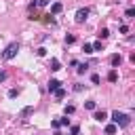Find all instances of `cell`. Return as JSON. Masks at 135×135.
<instances>
[{
	"label": "cell",
	"mask_w": 135,
	"mask_h": 135,
	"mask_svg": "<svg viewBox=\"0 0 135 135\" xmlns=\"http://www.w3.org/2000/svg\"><path fill=\"white\" fill-rule=\"evenodd\" d=\"M63 112H65V116H70V114H74V112H76V105H72V103H68V105L63 108Z\"/></svg>",
	"instance_id": "cell-14"
},
{
	"label": "cell",
	"mask_w": 135,
	"mask_h": 135,
	"mask_svg": "<svg viewBox=\"0 0 135 135\" xmlns=\"http://www.w3.org/2000/svg\"><path fill=\"white\" fill-rule=\"evenodd\" d=\"M51 70H53V72H59V70H61V63H59V59H55V57L51 59Z\"/></svg>",
	"instance_id": "cell-9"
},
{
	"label": "cell",
	"mask_w": 135,
	"mask_h": 135,
	"mask_svg": "<svg viewBox=\"0 0 135 135\" xmlns=\"http://www.w3.org/2000/svg\"><path fill=\"white\" fill-rule=\"evenodd\" d=\"M120 34H129V27L127 25H120Z\"/></svg>",
	"instance_id": "cell-28"
},
{
	"label": "cell",
	"mask_w": 135,
	"mask_h": 135,
	"mask_svg": "<svg viewBox=\"0 0 135 135\" xmlns=\"http://www.w3.org/2000/svg\"><path fill=\"white\" fill-rule=\"evenodd\" d=\"M44 21H46V23H53V21H55V17L49 13V15H44Z\"/></svg>",
	"instance_id": "cell-25"
},
{
	"label": "cell",
	"mask_w": 135,
	"mask_h": 135,
	"mask_svg": "<svg viewBox=\"0 0 135 135\" xmlns=\"http://www.w3.org/2000/svg\"><path fill=\"white\" fill-rule=\"evenodd\" d=\"M133 15H135V8H133V6H129V8L124 11V17H129V19H131Z\"/></svg>",
	"instance_id": "cell-20"
},
{
	"label": "cell",
	"mask_w": 135,
	"mask_h": 135,
	"mask_svg": "<svg viewBox=\"0 0 135 135\" xmlns=\"http://www.w3.org/2000/svg\"><path fill=\"white\" fill-rule=\"evenodd\" d=\"M120 63H122V57H120V53H114V55L110 57V65H112V70H116Z\"/></svg>",
	"instance_id": "cell-4"
},
{
	"label": "cell",
	"mask_w": 135,
	"mask_h": 135,
	"mask_svg": "<svg viewBox=\"0 0 135 135\" xmlns=\"http://www.w3.org/2000/svg\"><path fill=\"white\" fill-rule=\"evenodd\" d=\"M74 42H76V36L74 34H68L65 36V44H74Z\"/></svg>",
	"instance_id": "cell-18"
},
{
	"label": "cell",
	"mask_w": 135,
	"mask_h": 135,
	"mask_svg": "<svg viewBox=\"0 0 135 135\" xmlns=\"http://www.w3.org/2000/svg\"><path fill=\"white\" fill-rule=\"evenodd\" d=\"M53 95H55L57 99H63V97H65V89H61V86H59V89H57V91H55Z\"/></svg>",
	"instance_id": "cell-16"
},
{
	"label": "cell",
	"mask_w": 135,
	"mask_h": 135,
	"mask_svg": "<svg viewBox=\"0 0 135 135\" xmlns=\"http://www.w3.org/2000/svg\"><path fill=\"white\" fill-rule=\"evenodd\" d=\"M108 80H110V82H116V80H118V72H116V70H110V72H108Z\"/></svg>",
	"instance_id": "cell-11"
},
{
	"label": "cell",
	"mask_w": 135,
	"mask_h": 135,
	"mask_svg": "<svg viewBox=\"0 0 135 135\" xmlns=\"http://www.w3.org/2000/svg\"><path fill=\"white\" fill-rule=\"evenodd\" d=\"M51 127L53 129H59V120H51Z\"/></svg>",
	"instance_id": "cell-29"
},
{
	"label": "cell",
	"mask_w": 135,
	"mask_h": 135,
	"mask_svg": "<svg viewBox=\"0 0 135 135\" xmlns=\"http://www.w3.org/2000/svg\"><path fill=\"white\" fill-rule=\"evenodd\" d=\"M32 114H34V108H32V105H27V108L21 110V116H23V118H27V116H32Z\"/></svg>",
	"instance_id": "cell-12"
},
{
	"label": "cell",
	"mask_w": 135,
	"mask_h": 135,
	"mask_svg": "<svg viewBox=\"0 0 135 135\" xmlns=\"http://www.w3.org/2000/svg\"><path fill=\"white\" fill-rule=\"evenodd\" d=\"M112 122H114L116 127H129V124H131V116L124 114V112L114 110V112H112Z\"/></svg>",
	"instance_id": "cell-1"
},
{
	"label": "cell",
	"mask_w": 135,
	"mask_h": 135,
	"mask_svg": "<svg viewBox=\"0 0 135 135\" xmlns=\"http://www.w3.org/2000/svg\"><path fill=\"white\" fill-rule=\"evenodd\" d=\"M97 108V103L93 101V99H89V101H84V110H95Z\"/></svg>",
	"instance_id": "cell-17"
},
{
	"label": "cell",
	"mask_w": 135,
	"mask_h": 135,
	"mask_svg": "<svg viewBox=\"0 0 135 135\" xmlns=\"http://www.w3.org/2000/svg\"><path fill=\"white\" fill-rule=\"evenodd\" d=\"M78 133H80V129H78V127H76V124H74V127H72V129H70V135H78Z\"/></svg>",
	"instance_id": "cell-26"
},
{
	"label": "cell",
	"mask_w": 135,
	"mask_h": 135,
	"mask_svg": "<svg viewBox=\"0 0 135 135\" xmlns=\"http://www.w3.org/2000/svg\"><path fill=\"white\" fill-rule=\"evenodd\" d=\"M116 133H118V127H116V124H114V122H112V124H108V127H105V135H116Z\"/></svg>",
	"instance_id": "cell-8"
},
{
	"label": "cell",
	"mask_w": 135,
	"mask_h": 135,
	"mask_svg": "<svg viewBox=\"0 0 135 135\" xmlns=\"http://www.w3.org/2000/svg\"><path fill=\"white\" fill-rule=\"evenodd\" d=\"M91 82H93V84H99V82H101L99 74H93V76H91Z\"/></svg>",
	"instance_id": "cell-23"
},
{
	"label": "cell",
	"mask_w": 135,
	"mask_h": 135,
	"mask_svg": "<svg viewBox=\"0 0 135 135\" xmlns=\"http://www.w3.org/2000/svg\"><path fill=\"white\" fill-rule=\"evenodd\" d=\"M17 95H19V89H11V91H8V97H11V99H15Z\"/></svg>",
	"instance_id": "cell-24"
},
{
	"label": "cell",
	"mask_w": 135,
	"mask_h": 135,
	"mask_svg": "<svg viewBox=\"0 0 135 135\" xmlns=\"http://www.w3.org/2000/svg\"><path fill=\"white\" fill-rule=\"evenodd\" d=\"M86 70H89V63H78V65H76V72H78V74H84Z\"/></svg>",
	"instance_id": "cell-13"
},
{
	"label": "cell",
	"mask_w": 135,
	"mask_h": 135,
	"mask_svg": "<svg viewBox=\"0 0 135 135\" xmlns=\"http://www.w3.org/2000/svg\"><path fill=\"white\" fill-rule=\"evenodd\" d=\"M93 118H95V120H99V122H103V120L108 118V112H103V110H97V112L93 114Z\"/></svg>",
	"instance_id": "cell-7"
},
{
	"label": "cell",
	"mask_w": 135,
	"mask_h": 135,
	"mask_svg": "<svg viewBox=\"0 0 135 135\" xmlns=\"http://www.w3.org/2000/svg\"><path fill=\"white\" fill-rule=\"evenodd\" d=\"M91 46H93V53H97V51H103V44H101V40H97V42H93Z\"/></svg>",
	"instance_id": "cell-15"
},
{
	"label": "cell",
	"mask_w": 135,
	"mask_h": 135,
	"mask_svg": "<svg viewBox=\"0 0 135 135\" xmlns=\"http://www.w3.org/2000/svg\"><path fill=\"white\" fill-rule=\"evenodd\" d=\"M19 53V42H11L6 49H4V53H2V59L4 61H11V59H15V55Z\"/></svg>",
	"instance_id": "cell-2"
},
{
	"label": "cell",
	"mask_w": 135,
	"mask_h": 135,
	"mask_svg": "<svg viewBox=\"0 0 135 135\" xmlns=\"http://www.w3.org/2000/svg\"><path fill=\"white\" fill-rule=\"evenodd\" d=\"M61 11H63V4H61V2H55V4L51 6V15H53V17H55V15H59Z\"/></svg>",
	"instance_id": "cell-6"
},
{
	"label": "cell",
	"mask_w": 135,
	"mask_h": 135,
	"mask_svg": "<svg viewBox=\"0 0 135 135\" xmlns=\"http://www.w3.org/2000/svg\"><path fill=\"white\" fill-rule=\"evenodd\" d=\"M36 55H38V57H44V55H46V49H44V46H38V49H36Z\"/></svg>",
	"instance_id": "cell-21"
},
{
	"label": "cell",
	"mask_w": 135,
	"mask_h": 135,
	"mask_svg": "<svg viewBox=\"0 0 135 135\" xmlns=\"http://www.w3.org/2000/svg\"><path fill=\"white\" fill-rule=\"evenodd\" d=\"M97 36H99V40H105V38H108V36H110V30H108V27H101V30H99V34H97Z\"/></svg>",
	"instance_id": "cell-10"
},
{
	"label": "cell",
	"mask_w": 135,
	"mask_h": 135,
	"mask_svg": "<svg viewBox=\"0 0 135 135\" xmlns=\"http://www.w3.org/2000/svg\"><path fill=\"white\" fill-rule=\"evenodd\" d=\"M82 53H86V55H91V53H93V46L84 42V44H82Z\"/></svg>",
	"instance_id": "cell-19"
},
{
	"label": "cell",
	"mask_w": 135,
	"mask_h": 135,
	"mask_svg": "<svg viewBox=\"0 0 135 135\" xmlns=\"http://www.w3.org/2000/svg\"><path fill=\"white\" fill-rule=\"evenodd\" d=\"M6 76H8V74H6V70H0V82H4V80H6Z\"/></svg>",
	"instance_id": "cell-27"
},
{
	"label": "cell",
	"mask_w": 135,
	"mask_h": 135,
	"mask_svg": "<svg viewBox=\"0 0 135 135\" xmlns=\"http://www.w3.org/2000/svg\"><path fill=\"white\" fill-rule=\"evenodd\" d=\"M59 86H61V82H59L57 78H51V80H49V86H46V89H49V93H55V91H57Z\"/></svg>",
	"instance_id": "cell-5"
},
{
	"label": "cell",
	"mask_w": 135,
	"mask_h": 135,
	"mask_svg": "<svg viewBox=\"0 0 135 135\" xmlns=\"http://www.w3.org/2000/svg\"><path fill=\"white\" fill-rule=\"evenodd\" d=\"M59 127H70V118H59Z\"/></svg>",
	"instance_id": "cell-22"
},
{
	"label": "cell",
	"mask_w": 135,
	"mask_h": 135,
	"mask_svg": "<svg viewBox=\"0 0 135 135\" xmlns=\"http://www.w3.org/2000/svg\"><path fill=\"white\" fill-rule=\"evenodd\" d=\"M89 13H91V11H89L86 6H84V8H78V11H76V23H84V21L89 19Z\"/></svg>",
	"instance_id": "cell-3"
}]
</instances>
